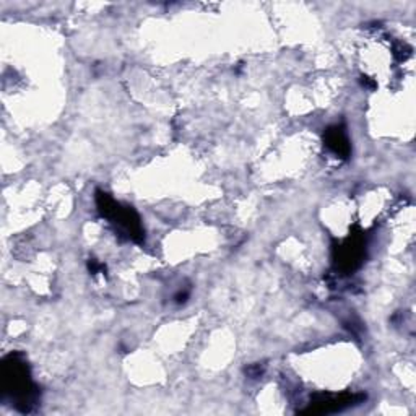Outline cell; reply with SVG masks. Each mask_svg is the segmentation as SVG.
I'll return each mask as SVG.
<instances>
[{
	"label": "cell",
	"instance_id": "1",
	"mask_svg": "<svg viewBox=\"0 0 416 416\" xmlns=\"http://www.w3.org/2000/svg\"><path fill=\"white\" fill-rule=\"evenodd\" d=\"M2 384L17 410L28 413L38 403V387L33 384L30 367L22 355L13 353L2 363Z\"/></svg>",
	"mask_w": 416,
	"mask_h": 416
},
{
	"label": "cell",
	"instance_id": "2",
	"mask_svg": "<svg viewBox=\"0 0 416 416\" xmlns=\"http://www.w3.org/2000/svg\"><path fill=\"white\" fill-rule=\"evenodd\" d=\"M97 203L101 217L108 218L121 234L127 239H132L133 242H143L145 239V231H143L140 218L135 210L132 207H124L117 203L111 195L98 190L97 192Z\"/></svg>",
	"mask_w": 416,
	"mask_h": 416
},
{
	"label": "cell",
	"instance_id": "3",
	"mask_svg": "<svg viewBox=\"0 0 416 416\" xmlns=\"http://www.w3.org/2000/svg\"><path fill=\"white\" fill-rule=\"evenodd\" d=\"M324 142L328 150L335 153L337 156L345 158V160L350 156L351 145H350V140H348L347 131L342 126L328 127L324 133Z\"/></svg>",
	"mask_w": 416,
	"mask_h": 416
},
{
	"label": "cell",
	"instance_id": "4",
	"mask_svg": "<svg viewBox=\"0 0 416 416\" xmlns=\"http://www.w3.org/2000/svg\"><path fill=\"white\" fill-rule=\"evenodd\" d=\"M361 257H363L361 239L360 241H358V239H350V241L340 249L338 260H340V264L345 267L347 270H353L361 262Z\"/></svg>",
	"mask_w": 416,
	"mask_h": 416
},
{
	"label": "cell",
	"instance_id": "5",
	"mask_svg": "<svg viewBox=\"0 0 416 416\" xmlns=\"http://www.w3.org/2000/svg\"><path fill=\"white\" fill-rule=\"evenodd\" d=\"M88 269H90V272H92L93 275H97L98 272H101L104 269V267L101 264H98L97 260H90L88 262Z\"/></svg>",
	"mask_w": 416,
	"mask_h": 416
},
{
	"label": "cell",
	"instance_id": "6",
	"mask_svg": "<svg viewBox=\"0 0 416 416\" xmlns=\"http://www.w3.org/2000/svg\"><path fill=\"white\" fill-rule=\"evenodd\" d=\"M188 296H189V293H179L178 296H176V301H178V303H185Z\"/></svg>",
	"mask_w": 416,
	"mask_h": 416
}]
</instances>
